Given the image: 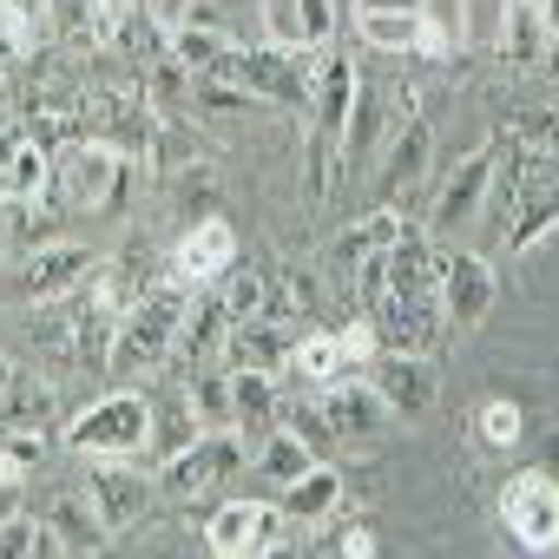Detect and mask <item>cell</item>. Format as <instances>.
I'll list each match as a JSON object with an SVG mask.
<instances>
[{
    "instance_id": "cell-1",
    "label": "cell",
    "mask_w": 559,
    "mask_h": 559,
    "mask_svg": "<svg viewBox=\"0 0 559 559\" xmlns=\"http://www.w3.org/2000/svg\"><path fill=\"white\" fill-rule=\"evenodd\" d=\"M356 93H362L356 60L330 47V53L317 60V93H310V145H304V185H310V204H330V191L343 185V145H349Z\"/></svg>"
},
{
    "instance_id": "cell-2",
    "label": "cell",
    "mask_w": 559,
    "mask_h": 559,
    "mask_svg": "<svg viewBox=\"0 0 559 559\" xmlns=\"http://www.w3.org/2000/svg\"><path fill=\"white\" fill-rule=\"evenodd\" d=\"M132 185H139V158L112 139H67L53 145V204L60 211H86V217H119L132 204Z\"/></svg>"
},
{
    "instance_id": "cell-3",
    "label": "cell",
    "mask_w": 559,
    "mask_h": 559,
    "mask_svg": "<svg viewBox=\"0 0 559 559\" xmlns=\"http://www.w3.org/2000/svg\"><path fill=\"white\" fill-rule=\"evenodd\" d=\"M185 317H191V284L165 263V276H158V284H152V290L119 317V336H112L106 376H158V369L178 356Z\"/></svg>"
},
{
    "instance_id": "cell-4",
    "label": "cell",
    "mask_w": 559,
    "mask_h": 559,
    "mask_svg": "<svg viewBox=\"0 0 559 559\" xmlns=\"http://www.w3.org/2000/svg\"><path fill=\"white\" fill-rule=\"evenodd\" d=\"M67 454L80 461H152V395L139 389H112L99 402H86L67 428H60Z\"/></svg>"
},
{
    "instance_id": "cell-5",
    "label": "cell",
    "mask_w": 559,
    "mask_h": 559,
    "mask_svg": "<svg viewBox=\"0 0 559 559\" xmlns=\"http://www.w3.org/2000/svg\"><path fill=\"white\" fill-rule=\"evenodd\" d=\"M99 250H86V243H73V237H53V243H40V250H27L14 270H8V284H14V304H27V310H40V304H67V297H80L93 276H99Z\"/></svg>"
},
{
    "instance_id": "cell-6",
    "label": "cell",
    "mask_w": 559,
    "mask_h": 559,
    "mask_svg": "<svg viewBox=\"0 0 559 559\" xmlns=\"http://www.w3.org/2000/svg\"><path fill=\"white\" fill-rule=\"evenodd\" d=\"M323 60V53H317ZM317 60L304 53H284V47H237L224 80H237L250 99L263 106H284V112H310V93H317Z\"/></svg>"
},
{
    "instance_id": "cell-7",
    "label": "cell",
    "mask_w": 559,
    "mask_h": 559,
    "mask_svg": "<svg viewBox=\"0 0 559 559\" xmlns=\"http://www.w3.org/2000/svg\"><path fill=\"white\" fill-rule=\"evenodd\" d=\"M500 526H507L513 546L552 552V546H559V480H552L546 467L507 474V487H500Z\"/></svg>"
},
{
    "instance_id": "cell-8",
    "label": "cell",
    "mask_w": 559,
    "mask_h": 559,
    "mask_svg": "<svg viewBox=\"0 0 559 559\" xmlns=\"http://www.w3.org/2000/svg\"><path fill=\"white\" fill-rule=\"evenodd\" d=\"M435 276H441V310H448V330H480V323L493 317L500 276H493L487 250H441V257H435Z\"/></svg>"
},
{
    "instance_id": "cell-9",
    "label": "cell",
    "mask_w": 559,
    "mask_h": 559,
    "mask_svg": "<svg viewBox=\"0 0 559 559\" xmlns=\"http://www.w3.org/2000/svg\"><path fill=\"white\" fill-rule=\"evenodd\" d=\"M257 21H263V47H284V53H330L336 47V27H343V8L336 0H257Z\"/></svg>"
},
{
    "instance_id": "cell-10",
    "label": "cell",
    "mask_w": 559,
    "mask_h": 559,
    "mask_svg": "<svg viewBox=\"0 0 559 559\" xmlns=\"http://www.w3.org/2000/svg\"><path fill=\"white\" fill-rule=\"evenodd\" d=\"M290 533V513L270 507V500H224L204 526V546L211 559H263L276 539Z\"/></svg>"
},
{
    "instance_id": "cell-11",
    "label": "cell",
    "mask_w": 559,
    "mask_h": 559,
    "mask_svg": "<svg viewBox=\"0 0 559 559\" xmlns=\"http://www.w3.org/2000/svg\"><path fill=\"white\" fill-rule=\"evenodd\" d=\"M86 493L112 533H132L158 500V474H145L139 461H86Z\"/></svg>"
},
{
    "instance_id": "cell-12",
    "label": "cell",
    "mask_w": 559,
    "mask_h": 559,
    "mask_svg": "<svg viewBox=\"0 0 559 559\" xmlns=\"http://www.w3.org/2000/svg\"><path fill=\"white\" fill-rule=\"evenodd\" d=\"M487 185H493V145H474V152H461V158H454V171H448V178H441V191H435L428 237H448V230H467V224H480Z\"/></svg>"
},
{
    "instance_id": "cell-13",
    "label": "cell",
    "mask_w": 559,
    "mask_h": 559,
    "mask_svg": "<svg viewBox=\"0 0 559 559\" xmlns=\"http://www.w3.org/2000/svg\"><path fill=\"white\" fill-rule=\"evenodd\" d=\"M317 415H323V421H330V435H336V441H349V448L376 441V435L395 421V408L382 402V389H376L369 376H343V382L317 389Z\"/></svg>"
},
{
    "instance_id": "cell-14",
    "label": "cell",
    "mask_w": 559,
    "mask_h": 559,
    "mask_svg": "<svg viewBox=\"0 0 559 559\" xmlns=\"http://www.w3.org/2000/svg\"><path fill=\"white\" fill-rule=\"evenodd\" d=\"M552 230H559V158L533 145L526 191H520V211H513V230H507V257H526V250H539Z\"/></svg>"
},
{
    "instance_id": "cell-15",
    "label": "cell",
    "mask_w": 559,
    "mask_h": 559,
    "mask_svg": "<svg viewBox=\"0 0 559 559\" xmlns=\"http://www.w3.org/2000/svg\"><path fill=\"white\" fill-rule=\"evenodd\" d=\"M171 270L185 276L191 290H198V284H224V276L237 270V230H230V217L204 211V217L171 243Z\"/></svg>"
},
{
    "instance_id": "cell-16",
    "label": "cell",
    "mask_w": 559,
    "mask_h": 559,
    "mask_svg": "<svg viewBox=\"0 0 559 559\" xmlns=\"http://www.w3.org/2000/svg\"><path fill=\"white\" fill-rule=\"evenodd\" d=\"M40 526H47V546H60L67 559H93V552H106V546H112V526L99 520V507H93V493H86V487L53 493V500L40 507Z\"/></svg>"
},
{
    "instance_id": "cell-17",
    "label": "cell",
    "mask_w": 559,
    "mask_h": 559,
    "mask_svg": "<svg viewBox=\"0 0 559 559\" xmlns=\"http://www.w3.org/2000/svg\"><path fill=\"white\" fill-rule=\"evenodd\" d=\"M362 376L382 389V402L395 408V421H415V415H428V408H435V362H428V356L382 349Z\"/></svg>"
},
{
    "instance_id": "cell-18",
    "label": "cell",
    "mask_w": 559,
    "mask_h": 559,
    "mask_svg": "<svg viewBox=\"0 0 559 559\" xmlns=\"http://www.w3.org/2000/svg\"><path fill=\"white\" fill-rule=\"evenodd\" d=\"M297 356V323H276V317H250V323H230V349H224V369H270L284 376Z\"/></svg>"
},
{
    "instance_id": "cell-19",
    "label": "cell",
    "mask_w": 559,
    "mask_h": 559,
    "mask_svg": "<svg viewBox=\"0 0 559 559\" xmlns=\"http://www.w3.org/2000/svg\"><path fill=\"white\" fill-rule=\"evenodd\" d=\"M402 230H408V224H402V211H389V204H382V211H369V217H356V224L330 243V257H323V263H330V276L349 290V276H356L369 257L395 250V243H402Z\"/></svg>"
},
{
    "instance_id": "cell-20",
    "label": "cell",
    "mask_w": 559,
    "mask_h": 559,
    "mask_svg": "<svg viewBox=\"0 0 559 559\" xmlns=\"http://www.w3.org/2000/svg\"><path fill=\"white\" fill-rule=\"evenodd\" d=\"M230 408H237V428L243 435H270L284 428V376L270 369H230Z\"/></svg>"
},
{
    "instance_id": "cell-21",
    "label": "cell",
    "mask_w": 559,
    "mask_h": 559,
    "mask_svg": "<svg viewBox=\"0 0 559 559\" xmlns=\"http://www.w3.org/2000/svg\"><path fill=\"white\" fill-rule=\"evenodd\" d=\"M428 165H435V126L415 112L395 139H389V165H382V204H395L402 191H415L421 178H428Z\"/></svg>"
},
{
    "instance_id": "cell-22",
    "label": "cell",
    "mask_w": 559,
    "mask_h": 559,
    "mask_svg": "<svg viewBox=\"0 0 559 559\" xmlns=\"http://www.w3.org/2000/svg\"><path fill=\"white\" fill-rule=\"evenodd\" d=\"M224 349H230V310H224V297L191 304L185 336H178V362H185L191 376H198V369H224Z\"/></svg>"
},
{
    "instance_id": "cell-23",
    "label": "cell",
    "mask_w": 559,
    "mask_h": 559,
    "mask_svg": "<svg viewBox=\"0 0 559 559\" xmlns=\"http://www.w3.org/2000/svg\"><path fill=\"white\" fill-rule=\"evenodd\" d=\"M198 435H204V415H198V402H191V382L165 389V395L152 402V461H171V454H185Z\"/></svg>"
},
{
    "instance_id": "cell-24",
    "label": "cell",
    "mask_w": 559,
    "mask_h": 559,
    "mask_svg": "<svg viewBox=\"0 0 559 559\" xmlns=\"http://www.w3.org/2000/svg\"><path fill=\"white\" fill-rule=\"evenodd\" d=\"M60 415V389L34 369H21L14 395L0 402V435H47V421Z\"/></svg>"
},
{
    "instance_id": "cell-25",
    "label": "cell",
    "mask_w": 559,
    "mask_h": 559,
    "mask_svg": "<svg viewBox=\"0 0 559 559\" xmlns=\"http://www.w3.org/2000/svg\"><path fill=\"white\" fill-rule=\"evenodd\" d=\"M230 53H237V40L224 34V27H204V21H185L178 34H171V67H185L191 80H211V73H224L230 67Z\"/></svg>"
},
{
    "instance_id": "cell-26",
    "label": "cell",
    "mask_w": 559,
    "mask_h": 559,
    "mask_svg": "<svg viewBox=\"0 0 559 559\" xmlns=\"http://www.w3.org/2000/svg\"><path fill=\"white\" fill-rule=\"evenodd\" d=\"M336 507H343V474L336 467H310L297 487H284V513H290V526H323V520H336Z\"/></svg>"
},
{
    "instance_id": "cell-27",
    "label": "cell",
    "mask_w": 559,
    "mask_h": 559,
    "mask_svg": "<svg viewBox=\"0 0 559 559\" xmlns=\"http://www.w3.org/2000/svg\"><path fill=\"white\" fill-rule=\"evenodd\" d=\"M310 467H317V448H310L297 428H270V435L257 441V474L276 480V487H297Z\"/></svg>"
},
{
    "instance_id": "cell-28",
    "label": "cell",
    "mask_w": 559,
    "mask_h": 559,
    "mask_svg": "<svg viewBox=\"0 0 559 559\" xmlns=\"http://www.w3.org/2000/svg\"><path fill=\"white\" fill-rule=\"evenodd\" d=\"M493 47H500L513 67H533L539 53H552L546 27H539V14H533V0H500V34H493Z\"/></svg>"
},
{
    "instance_id": "cell-29",
    "label": "cell",
    "mask_w": 559,
    "mask_h": 559,
    "mask_svg": "<svg viewBox=\"0 0 559 559\" xmlns=\"http://www.w3.org/2000/svg\"><path fill=\"white\" fill-rule=\"evenodd\" d=\"M290 369H297V382H310V389H330V382L356 376V369H349V356H343V343H336V330H304V336H297Z\"/></svg>"
},
{
    "instance_id": "cell-30",
    "label": "cell",
    "mask_w": 559,
    "mask_h": 559,
    "mask_svg": "<svg viewBox=\"0 0 559 559\" xmlns=\"http://www.w3.org/2000/svg\"><path fill=\"white\" fill-rule=\"evenodd\" d=\"M526 441V415H520V402H507V395H487L480 408H474V448H487V454H507V448H520Z\"/></svg>"
},
{
    "instance_id": "cell-31",
    "label": "cell",
    "mask_w": 559,
    "mask_h": 559,
    "mask_svg": "<svg viewBox=\"0 0 559 559\" xmlns=\"http://www.w3.org/2000/svg\"><path fill=\"white\" fill-rule=\"evenodd\" d=\"M211 487H224V480L211 474V461H204L198 441H191L185 454L158 461V493H165V500H198V493H211Z\"/></svg>"
},
{
    "instance_id": "cell-32",
    "label": "cell",
    "mask_w": 559,
    "mask_h": 559,
    "mask_svg": "<svg viewBox=\"0 0 559 559\" xmlns=\"http://www.w3.org/2000/svg\"><path fill=\"white\" fill-rule=\"evenodd\" d=\"M428 14H356V40L376 53H415V27Z\"/></svg>"
},
{
    "instance_id": "cell-33",
    "label": "cell",
    "mask_w": 559,
    "mask_h": 559,
    "mask_svg": "<svg viewBox=\"0 0 559 559\" xmlns=\"http://www.w3.org/2000/svg\"><path fill=\"white\" fill-rule=\"evenodd\" d=\"M217 297H224L230 323H250V317H263V304H270V276H263V270H243V263H237V270L224 276V290H217Z\"/></svg>"
},
{
    "instance_id": "cell-34",
    "label": "cell",
    "mask_w": 559,
    "mask_h": 559,
    "mask_svg": "<svg viewBox=\"0 0 559 559\" xmlns=\"http://www.w3.org/2000/svg\"><path fill=\"white\" fill-rule=\"evenodd\" d=\"M336 343H343L349 369H369V362H376V356L389 349V343H382V323H376V317H362V310H356V317H349V323L336 330Z\"/></svg>"
},
{
    "instance_id": "cell-35",
    "label": "cell",
    "mask_w": 559,
    "mask_h": 559,
    "mask_svg": "<svg viewBox=\"0 0 559 559\" xmlns=\"http://www.w3.org/2000/svg\"><path fill=\"white\" fill-rule=\"evenodd\" d=\"M47 461V435H0V480H27Z\"/></svg>"
},
{
    "instance_id": "cell-36",
    "label": "cell",
    "mask_w": 559,
    "mask_h": 559,
    "mask_svg": "<svg viewBox=\"0 0 559 559\" xmlns=\"http://www.w3.org/2000/svg\"><path fill=\"white\" fill-rule=\"evenodd\" d=\"M40 546H47V526L34 513H21V520L0 526V559H40Z\"/></svg>"
},
{
    "instance_id": "cell-37",
    "label": "cell",
    "mask_w": 559,
    "mask_h": 559,
    "mask_svg": "<svg viewBox=\"0 0 559 559\" xmlns=\"http://www.w3.org/2000/svg\"><path fill=\"white\" fill-rule=\"evenodd\" d=\"M454 47H461V34H454L441 14H428V21L415 27V60H454Z\"/></svg>"
},
{
    "instance_id": "cell-38",
    "label": "cell",
    "mask_w": 559,
    "mask_h": 559,
    "mask_svg": "<svg viewBox=\"0 0 559 559\" xmlns=\"http://www.w3.org/2000/svg\"><path fill=\"white\" fill-rule=\"evenodd\" d=\"M336 552H343V559H376V533H369L362 520H349L343 539H336Z\"/></svg>"
},
{
    "instance_id": "cell-39",
    "label": "cell",
    "mask_w": 559,
    "mask_h": 559,
    "mask_svg": "<svg viewBox=\"0 0 559 559\" xmlns=\"http://www.w3.org/2000/svg\"><path fill=\"white\" fill-rule=\"evenodd\" d=\"M27 513V480H0V526Z\"/></svg>"
},
{
    "instance_id": "cell-40",
    "label": "cell",
    "mask_w": 559,
    "mask_h": 559,
    "mask_svg": "<svg viewBox=\"0 0 559 559\" xmlns=\"http://www.w3.org/2000/svg\"><path fill=\"white\" fill-rule=\"evenodd\" d=\"M356 14H435L428 0H356Z\"/></svg>"
},
{
    "instance_id": "cell-41",
    "label": "cell",
    "mask_w": 559,
    "mask_h": 559,
    "mask_svg": "<svg viewBox=\"0 0 559 559\" xmlns=\"http://www.w3.org/2000/svg\"><path fill=\"white\" fill-rule=\"evenodd\" d=\"M533 14H539V27H546V40L559 47V0H533Z\"/></svg>"
},
{
    "instance_id": "cell-42",
    "label": "cell",
    "mask_w": 559,
    "mask_h": 559,
    "mask_svg": "<svg viewBox=\"0 0 559 559\" xmlns=\"http://www.w3.org/2000/svg\"><path fill=\"white\" fill-rule=\"evenodd\" d=\"M539 467L559 480V428H546V441H539Z\"/></svg>"
},
{
    "instance_id": "cell-43",
    "label": "cell",
    "mask_w": 559,
    "mask_h": 559,
    "mask_svg": "<svg viewBox=\"0 0 559 559\" xmlns=\"http://www.w3.org/2000/svg\"><path fill=\"white\" fill-rule=\"evenodd\" d=\"M14 382H21V362H14L8 349H0V402H8V395H14Z\"/></svg>"
},
{
    "instance_id": "cell-44",
    "label": "cell",
    "mask_w": 559,
    "mask_h": 559,
    "mask_svg": "<svg viewBox=\"0 0 559 559\" xmlns=\"http://www.w3.org/2000/svg\"><path fill=\"white\" fill-rule=\"evenodd\" d=\"M263 559H297V546H290V533H284V539H276V546H270Z\"/></svg>"
},
{
    "instance_id": "cell-45",
    "label": "cell",
    "mask_w": 559,
    "mask_h": 559,
    "mask_svg": "<svg viewBox=\"0 0 559 559\" xmlns=\"http://www.w3.org/2000/svg\"><path fill=\"white\" fill-rule=\"evenodd\" d=\"M93 559H119V552H112V546H106V552H93Z\"/></svg>"
}]
</instances>
